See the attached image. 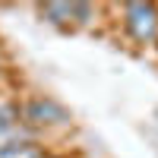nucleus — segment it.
Wrapping results in <instances>:
<instances>
[{
	"label": "nucleus",
	"mask_w": 158,
	"mask_h": 158,
	"mask_svg": "<svg viewBox=\"0 0 158 158\" xmlns=\"http://www.w3.org/2000/svg\"><path fill=\"white\" fill-rule=\"evenodd\" d=\"M16 104H19V123L29 127L32 133L41 136L44 142L73 130V114L63 108L57 98H51V95L29 92V95L16 98Z\"/></svg>",
	"instance_id": "obj_1"
},
{
	"label": "nucleus",
	"mask_w": 158,
	"mask_h": 158,
	"mask_svg": "<svg viewBox=\"0 0 158 158\" xmlns=\"http://www.w3.org/2000/svg\"><path fill=\"white\" fill-rule=\"evenodd\" d=\"M114 10L120 16V29L130 44L142 51L158 44V3H120Z\"/></svg>",
	"instance_id": "obj_2"
},
{
	"label": "nucleus",
	"mask_w": 158,
	"mask_h": 158,
	"mask_svg": "<svg viewBox=\"0 0 158 158\" xmlns=\"http://www.w3.org/2000/svg\"><path fill=\"white\" fill-rule=\"evenodd\" d=\"M44 152H48L44 139L22 123H13L10 130L0 133V158H41Z\"/></svg>",
	"instance_id": "obj_3"
},
{
	"label": "nucleus",
	"mask_w": 158,
	"mask_h": 158,
	"mask_svg": "<svg viewBox=\"0 0 158 158\" xmlns=\"http://www.w3.org/2000/svg\"><path fill=\"white\" fill-rule=\"evenodd\" d=\"M41 13V19L57 25V29H76V3H57V0H51V3H41L38 6Z\"/></svg>",
	"instance_id": "obj_4"
},
{
	"label": "nucleus",
	"mask_w": 158,
	"mask_h": 158,
	"mask_svg": "<svg viewBox=\"0 0 158 158\" xmlns=\"http://www.w3.org/2000/svg\"><path fill=\"white\" fill-rule=\"evenodd\" d=\"M19 95H3L0 98V133L10 130L13 123H19V104H16Z\"/></svg>",
	"instance_id": "obj_5"
},
{
	"label": "nucleus",
	"mask_w": 158,
	"mask_h": 158,
	"mask_svg": "<svg viewBox=\"0 0 158 158\" xmlns=\"http://www.w3.org/2000/svg\"><path fill=\"white\" fill-rule=\"evenodd\" d=\"M41 158H76V155H70V152H57V149H48Z\"/></svg>",
	"instance_id": "obj_6"
},
{
	"label": "nucleus",
	"mask_w": 158,
	"mask_h": 158,
	"mask_svg": "<svg viewBox=\"0 0 158 158\" xmlns=\"http://www.w3.org/2000/svg\"><path fill=\"white\" fill-rule=\"evenodd\" d=\"M3 95H10V92H6V89H3V82H0V98H3Z\"/></svg>",
	"instance_id": "obj_7"
},
{
	"label": "nucleus",
	"mask_w": 158,
	"mask_h": 158,
	"mask_svg": "<svg viewBox=\"0 0 158 158\" xmlns=\"http://www.w3.org/2000/svg\"><path fill=\"white\" fill-rule=\"evenodd\" d=\"M155 51H158V44H155Z\"/></svg>",
	"instance_id": "obj_8"
}]
</instances>
